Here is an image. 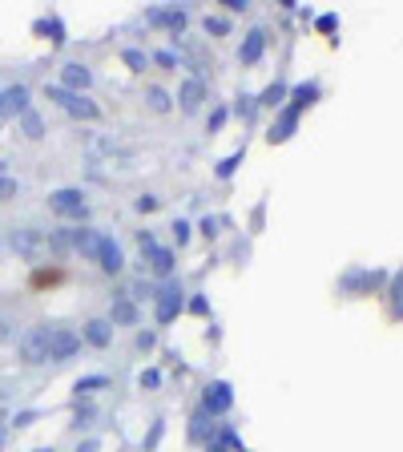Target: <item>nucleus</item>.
<instances>
[{
    "label": "nucleus",
    "mask_w": 403,
    "mask_h": 452,
    "mask_svg": "<svg viewBox=\"0 0 403 452\" xmlns=\"http://www.w3.org/2000/svg\"><path fill=\"white\" fill-rule=\"evenodd\" d=\"M294 126H299V113L287 109V113H282V117L275 121V126H270V133H266V138H270V141H287V138L294 133Z\"/></svg>",
    "instance_id": "obj_14"
},
{
    "label": "nucleus",
    "mask_w": 403,
    "mask_h": 452,
    "mask_svg": "<svg viewBox=\"0 0 403 452\" xmlns=\"http://www.w3.org/2000/svg\"><path fill=\"white\" fill-rule=\"evenodd\" d=\"M20 359L25 364H44L49 359V327H32L25 339H20Z\"/></svg>",
    "instance_id": "obj_3"
},
{
    "label": "nucleus",
    "mask_w": 403,
    "mask_h": 452,
    "mask_svg": "<svg viewBox=\"0 0 403 452\" xmlns=\"http://www.w3.org/2000/svg\"><path fill=\"white\" fill-rule=\"evenodd\" d=\"M335 25H339V16H331V13L319 16V28H323V32H335Z\"/></svg>",
    "instance_id": "obj_27"
},
{
    "label": "nucleus",
    "mask_w": 403,
    "mask_h": 452,
    "mask_svg": "<svg viewBox=\"0 0 403 452\" xmlns=\"http://www.w3.org/2000/svg\"><path fill=\"white\" fill-rule=\"evenodd\" d=\"M16 194V182L13 178H0V202H4V198H13Z\"/></svg>",
    "instance_id": "obj_26"
},
{
    "label": "nucleus",
    "mask_w": 403,
    "mask_h": 452,
    "mask_svg": "<svg viewBox=\"0 0 403 452\" xmlns=\"http://www.w3.org/2000/svg\"><path fill=\"white\" fill-rule=\"evenodd\" d=\"M291 97H294V105H291V109L299 113L303 105H311V101L319 97V85H299V89H291Z\"/></svg>",
    "instance_id": "obj_17"
},
{
    "label": "nucleus",
    "mask_w": 403,
    "mask_h": 452,
    "mask_svg": "<svg viewBox=\"0 0 403 452\" xmlns=\"http://www.w3.org/2000/svg\"><path fill=\"white\" fill-rule=\"evenodd\" d=\"M202 404H206L210 416H222V412H230V404H234V392H230V383H226V380H214V383L206 388V400H202Z\"/></svg>",
    "instance_id": "obj_7"
},
{
    "label": "nucleus",
    "mask_w": 403,
    "mask_h": 452,
    "mask_svg": "<svg viewBox=\"0 0 403 452\" xmlns=\"http://www.w3.org/2000/svg\"><path fill=\"white\" fill-rule=\"evenodd\" d=\"M150 25H162V28L181 32V28H186V13H178V8H150Z\"/></svg>",
    "instance_id": "obj_12"
},
{
    "label": "nucleus",
    "mask_w": 403,
    "mask_h": 452,
    "mask_svg": "<svg viewBox=\"0 0 403 452\" xmlns=\"http://www.w3.org/2000/svg\"><path fill=\"white\" fill-rule=\"evenodd\" d=\"M93 263H97L101 270H109V275H117V270L126 267V258H121V246H117L109 234H101L97 251H93Z\"/></svg>",
    "instance_id": "obj_6"
},
{
    "label": "nucleus",
    "mask_w": 403,
    "mask_h": 452,
    "mask_svg": "<svg viewBox=\"0 0 403 452\" xmlns=\"http://www.w3.org/2000/svg\"><path fill=\"white\" fill-rule=\"evenodd\" d=\"M238 166H242V154H230V157L222 162V166H218V178H230V174H234Z\"/></svg>",
    "instance_id": "obj_22"
},
{
    "label": "nucleus",
    "mask_w": 403,
    "mask_h": 452,
    "mask_svg": "<svg viewBox=\"0 0 403 452\" xmlns=\"http://www.w3.org/2000/svg\"><path fill=\"white\" fill-rule=\"evenodd\" d=\"M222 121H226V109H214V113H210V129H222Z\"/></svg>",
    "instance_id": "obj_30"
},
{
    "label": "nucleus",
    "mask_w": 403,
    "mask_h": 452,
    "mask_svg": "<svg viewBox=\"0 0 403 452\" xmlns=\"http://www.w3.org/2000/svg\"><path fill=\"white\" fill-rule=\"evenodd\" d=\"M32 420H37V412H20V416H16V428H25V424H32Z\"/></svg>",
    "instance_id": "obj_32"
},
{
    "label": "nucleus",
    "mask_w": 403,
    "mask_h": 452,
    "mask_svg": "<svg viewBox=\"0 0 403 452\" xmlns=\"http://www.w3.org/2000/svg\"><path fill=\"white\" fill-rule=\"evenodd\" d=\"M89 81H93V73L85 69V65H77V61H69V65L61 69V89H69V93H85Z\"/></svg>",
    "instance_id": "obj_10"
},
{
    "label": "nucleus",
    "mask_w": 403,
    "mask_h": 452,
    "mask_svg": "<svg viewBox=\"0 0 403 452\" xmlns=\"http://www.w3.org/2000/svg\"><path fill=\"white\" fill-rule=\"evenodd\" d=\"M138 210H141V214L157 210V198H153V194H141V198H138Z\"/></svg>",
    "instance_id": "obj_25"
},
{
    "label": "nucleus",
    "mask_w": 403,
    "mask_h": 452,
    "mask_svg": "<svg viewBox=\"0 0 403 452\" xmlns=\"http://www.w3.org/2000/svg\"><path fill=\"white\" fill-rule=\"evenodd\" d=\"M263 49H266V32L263 28H254L251 37H246V41H242V61H246V65H254V61H258V56H263Z\"/></svg>",
    "instance_id": "obj_13"
},
{
    "label": "nucleus",
    "mask_w": 403,
    "mask_h": 452,
    "mask_svg": "<svg viewBox=\"0 0 403 452\" xmlns=\"http://www.w3.org/2000/svg\"><path fill=\"white\" fill-rule=\"evenodd\" d=\"M44 97L56 101L61 109H69L73 117H85V121H97V117H101V109H97V105H93L89 97H81V93H69V89H61V85H49V89H44Z\"/></svg>",
    "instance_id": "obj_2"
},
{
    "label": "nucleus",
    "mask_w": 403,
    "mask_h": 452,
    "mask_svg": "<svg viewBox=\"0 0 403 452\" xmlns=\"http://www.w3.org/2000/svg\"><path fill=\"white\" fill-rule=\"evenodd\" d=\"M178 101H181V109L190 113V109H198L202 101H206V85L198 81V77H190V81L178 89Z\"/></svg>",
    "instance_id": "obj_11"
},
{
    "label": "nucleus",
    "mask_w": 403,
    "mask_h": 452,
    "mask_svg": "<svg viewBox=\"0 0 403 452\" xmlns=\"http://www.w3.org/2000/svg\"><path fill=\"white\" fill-rule=\"evenodd\" d=\"M391 295H395V311H403V275L395 279V291H391Z\"/></svg>",
    "instance_id": "obj_29"
},
{
    "label": "nucleus",
    "mask_w": 403,
    "mask_h": 452,
    "mask_svg": "<svg viewBox=\"0 0 403 452\" xmlns=\"http://www.w3.org/2000/svg\"><path fill=\"white\" fill-rule=\"evenodd\" d=\"M133 319H138V311H133V303H126V299H121V303L113 307V323H133Z\"/></svg>",
    "instance_id": "obj_18"
},
{
    "label": "nucleus",
    "mask_w": 403,
    "mask_h": 452,
    "mask_svg": "<svg viewBox=\"0 0 403 452\" xmlns=\"http://www.w3.org/2000/svg\"><path fill=\"white\" fill-rule=\"evenodd\" d=\"M105 376H85V380H77V392H97V388H105Z\"/></svg>",
    "instance_id": "obj_20"
},
{
    "label": "nucleus",
    "mask_w": 403,
    "mask_h": 452,
    "mask_svg": "<svg viewBox=\"0 0 403 452\" xmlns=\"http://www.w3.org/2000/svg\"><path fill=\"white\" fill-rule=\"evenodd\" d=\"M157 380H162L157 371H141V388H157Z\"/></svg>",
    "instance_id": "obj_28"
},
{
    "label": "nucleus",
    "mask_w": 403,
    "mask_h": 452,
    "mask_svg": "<svg viewBox=\"0 0 403 452\" xmlns=\"http://www.w3.org/2000/svg\"><path fill=\"white\" fill-rule=\"evenodd\" d=\"M145 263H150L157 275H169V270H174V254H169L166 246H150V251H145Z\"/></svg>",
    "instance_id": "obj_15"
},
{
    "label": "nucleus",
    "mask_w": 403,
    "mask_h": 452,
    "mask_svg": "<svg viewBox=\"0 0 403 452\" xmlns=\"http://www.w3.org/2000/svg\"><path fill=\"white\" fill-rule=\"evenodd\" d=\"M4 436H8V416L0 412V448H4Z\"/></svg>",
    "instance_id": "obj_34"
},
{
    "label": "nucleus",
    "mask_w": 403,
    "mask_h": 452,
    "mask_svg": "<svg viewBox=\"0 0 403 452\" xmlns=\"http://www.w3.org/2000/svg\"><path fill=\"white\" fill-rule=\"evenodd\" d=\"M178 311H181V287H178V282H166V287H162V295H157V319L169 323Z\"/></svg>",
    "instance_id": "obj_9"
},
{
    "label": "nucleus",
    "mask_w": 403,
    "mask_h": 452,
    "mask_svg": "<svg viewBox=\"0 0 403 452\" xmlns=\"http://www.w3.org/2000/svg\"><path fill=\"white\" fill-rule=\"evenodd\" d=\"M81 347V335L69 327H49V359H69Z\"/></svg>",
    "instance_id": "obj_5"
},
{
    "label": "nucleus",
    "mask_w": 403,
    "mask_h": 452,
    "mask_svg": "<svg viewBox=\"0 0 403 452\" xmlns=\"http://www.w3.org/2000/svg\"><path fill=\"white\" fill-rule=\"evenodd\" d=\"M85 339H89L93 347H105V343L113 339V331H109V323H105V319H93V323H85Z\"/></svg>",
    "instance_id": "obj_16"
},
{
    "label": "nucleus",
    "mask_w": 403,
    "mask_h": 452,
    "mask_svg": "<svg viewBox=\"0 0 403 452\" xmlns=\"http://www.w3.org/2000/svg\"><path fill=\"white\" fill-rule=\"evenodd\" d=\"M28 109V89L25 85H8L0 89V117H20Z\"/></svg>",
    "instance_id": "obj_8"
},
{
    "label": "nucleus",
    "mask_w": 403,
    "mask_h": 452,
    "mask_svg": "<svg viewBox=\"0 0 403 452\" xmlns=\"http://www.w3.org/2000/svg\"><path fill=\"white\" fill-rule=\"evenodd\" d=\"M174 234H178V242H186V239H190V226H186V222H174Z\"/></svg>",
    "instance_id": "obj_33"
},
{
    "label": "nucleus",
    "mask_w": 403,
    "mask_h": 452,
    "mask_svg": "<svg viewBox=\"0 0 403 452\" xmlns=\"http://www.w3.org/2000/svg\"><path fill=\"white\" fill-rule=\"evenodd\" d=\"M20 121H25V133H28V138H41V117H37L32 109L20 113Z\"/></svg>",
    "instance_id": "obj_19"
},
{
    "label": "nucleus",
    "mask_w": 403,
    "mask_h": 452,
    "mask_svg": "<svg viewBox=\"0 0 403 452\" xmlns=\"http://www.w3.org/2000/svg\"><path fill=\"white\" fill-rule=\"evenodd\" d=\"M49 210L61 218H81L85 214V194L81 190H53L49 194Z\"/></svg>",
    "instance_id": "obj_4"
},
{
    "label": "nucleus",
    "mask_w": 403,
    "mask_h": 452,
    "mask_svg": "<svg viewBox=\"0 0 403 452\" xmlns=\"http://www.w3.org/2000/svg\"><path fill=\"white\" fill-rule=\"evenodd\" d=\"M226 28H230V25H226L222 16H206V32H218V37H222Z\"/></svg>",
    "instance_id": "obj_24"
},
{
    "label": "nucleus",
    "mask_w": 403,
    "mask_h": 452,
    "mask_svg": "<svg viewBox=\"0 0 403 452\" xmlns=\"http://www.w3.org/2000/svg\"><path fill=\"white\" fill-rule=\"evenodd\" d=\"M13 246L25 258H32V263H41V258H56V254L69 251V242H65V234H49V230H16L13 234Z\"/></svg>",
    "instance_id": "obj_1"
},
{
    "label": "nucleus",
    "mask_w": 403,
    "mask_h": 452,
    "mask_svg": "<svg viewBox=\"0 0 403 452\" xmlns=\"http://www.w3.org/2000/svg\"><path fill=\"white\" fill-rule=\"evenodd\" d=\"M126 61H129V65H133V69H145V56H141V53H133V49H129V53H126Z\"/></svg>",
    "instance_id": "obj_31"
},
{
    "label": "nucleus",
    "mask_w": 403,
    "mask_h": 452,
    "mask_svg": "<svg viewBox=\"0 0 403 452\" xmlns=\"http://www.w3.org/2000/svg\"><path fill=\"white\" fill-rule=\"evenodd\" d=\"M282 97H287V85H270V89H266V93H263V105H278V101H282Z\"/></svg>",
    "instance_id": "obj_21"
},
{
    "label": "nucleus",
    "mask_w": 403,
    "mask_h": 452,
    "mask_svg": "<svg viewBox=\"0 0 403 452\" xmlns=\"http://www.w3.org/2000/svg\"><path fill=\"white\" fill-rule=\"evenodd\" d=\"M150 105H153L157 113H166V109H169V97L162 93V89H150Z\"/></svg>",
    "instance_id": "obj_23"
},
{
    "label": "nucleus",
    "mask_w": 403,
    "mask_h": 452,
    "mask_svg": "<svg viewBox=\"0 0 403 452\" xmlns=\"http://www.w3.org/2000/svg\"><path fill=\"white\" fill-rule=\"evenodd\" d=\"M37 452H44V448H37Z\"/></svg>",
    "instance_id": "obj_35"
}]
</instances>
